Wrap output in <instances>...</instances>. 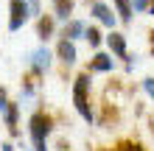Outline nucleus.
<instances>
[{
	"instance_id": "obj_15",
	"label": "nucleus",
	"mask_w": 154,
	"mask_h": 151,
	"mask_svg": "<svg viewBox=\"0 0 154 151\" xmlns=\"http://www.w3.org/2000/svg\"><path fill=\"white\" fill-rule=\"evenodd\" d=\"M34 78H37V76H28V78H25V84H23V95H25V98H31V95L34 92H37V81H34Z\"/></svg>"
},
{
	"instance_id": "obj_8",
	"label": "nucleus",
	"mask_w": 154,
	"mask_h": 151,
	"mask_svg": "<svg viewBox=\"0 0 154 151\" xmlns=\"http://www.w3.org/2000/svg\"><path fill=\"white\" fill-rule=\"evenodd\" d=\"M112 67H115V59L109 56V53H95L87 73H112Z\"/></svg>"
},
{
	"instance_id": "obj_21",
	"label": "nucleus",
	"mask_w": 154,
	"mask_h": 151,
	"mask_svg": "<svg viewBox=\"0 0 154 151\" xmlns=\"http://www.w3.org/2000/svg\"><path fill=\"white\" fill-rule=\"evenodd\" d=\"M151 50H154V31H151Z\"/></svg>"
},
{
	"instance_id": "obj_13",
	"label": "nucleus",
	"mask_w": 154,
	"mask_h": 151,
	"mask_svg": "<svg viewBox=\"0 0 154 151\" xmlns=\"http://www.w3.org/2000/svg\"><path fill=\"white\" fill-rule=\"evenodd\" d=\"M115 3V17H121V23H132V3L129 0H112Z\"/></svg>"
},
{
	"instance_id": "obj_12",
	"label": "nucleus",
	"mask_w": 154,
	"mask_h": 151,
	"mask_svg": "<svg viewBox=\"0 0 154 151\" xmlns=\"http://www.w3.org/2000/svg\"><path fill=\"white\" fill-rule=\"evenodd\" d=\"M73 0H53V20H70V14H73Z\"/></svg>"
},
{
	"instance_id": "obj_20",
	"label": "nucleus",
	"mask_w": 154,
	"mask_h": 151,
	"mask_svg": "<svg viewBox=\"0 0 154 151\" xmlns=\"http://www.w3.org/2000/svg\"><path fill=\"white\" fill-rule=\"evenodd\" d=\"M0 151H17V148H14L11 143H3V146H0Z\"/></svg>"
},
{
	"instance_id": "obj_4",
	"label": "nucleus",
	"mask_w": 154,
	"mask_h": 151,
	"mask_svg": "<svg viewBox=\"0 0 154 151\" xmlns=\"http://www.w3.org/2000/svg\"><path fill=\"white\" fill-rule=\"evenodd\" d=\"M106 45H109V50L115 53L118 59H123V62H126V70H132V67H134V65H132V56H129V50H126V37H123V34L112 31L109 37H106Z\"/></svg>"
},
{
	"instance_id": "obj_14",
	"label": "nucleus",
	"mask_w": 154,
	"mask_h": 151,
	"mask_svg": "<svg viewBox=\"0 0 154 151\" xmlns=\"http://www.w3.org/2000/svg\"><path fill=\"white\" fill-rule=\"evenodd\" d=\"M84 39L90 42V48H101V42H104L101 31H98L95 25H90V28H84Z\"/></svg>"
},
{
	"instance_id": "obj_10",
	"label": "nucleus",
	"mask_w": 154,
	"mask_h": 151,
	"mask_svg": "<svg viewBox=\"0 0 154 151\" xmlns=\"http://www.w3.org/2000/svg\"><path fill=\"white\" fill-rule=\"evenodd\" d=\"M53 31H56V20H53V14H39L37 17V37L39 39H51Z\"/></svg>"
},
{
	"instance_id": "obj_19",
	"label": "nucleus",
	"mask_w": 154,
	"mask_h": 151,
	"mask_svg": "<svg viewBox=\"0 0 154 151\" xmlns=\"http://www.w3.org/2000/svg\"><path fill=\"white\" fill-rule=\"evenodd\" d=\"M6 104H8V95H6V90H3V87H0V112L6 109Z\"/></svg>"
},
{
	"instance_id": "obj_17",
	"label": "nucleus",
	"mask_w": 154,
	"mask_h": 151,
	"mask_svg": "<svg viewBox=\"0 0 154 151\" xmlns=\"http://www.w3.org/2000/svg\"><path fill=\"white\" fill-rule=\"evenodd\" d=\"M129 3H132V11H149V6L154 0H129Z\"/></svg>"
},
{
	"instance_id": "obj_2",
	"label": "nucleus",
	"mask_w": 154,
	"mask_h": 151,
	"mask_svg": "<svg viewBox=\"0 0 154 151\" xmlns=\"http://www.w3.org/2000/svg\"><path fill=\"white\" fill-rule=\"evenodd\" d=\"M73 104H76V112L87 123L95 120L93 106H90V73H79L76 76V81H73Z\"/></svg>"
},
{
	"instance_id": "obj_9",
	"label": "nucleus",
	"mask_w": 154,
	"mask_h": 151,
	"mask_svg": "<svg viewBox=\"0 0 154 151\" xmlns=\"http://www.w3.org/2000/svg\"><path fill=\"white\" fill-rule=\"evenodd\" d=\"M84 28H87V25L81 23V20H73V17H70V20L65 23V28H62V39H67V42L76 45V39L84 37Z\"/></svg>"
},
{
	"instance_id": "obj_11",
	"label": "nucleus",
	"mask_w": 154,
	"mask_h": 151,
	"mask_svg": "<svg viewBox=\"0 0 154 151\" xmlns=\"http://www.w3.org/2000/svg\"><path fill=\"white\" fill-rule=\"evenodd\" d=\"M3 120H6V126H8V131H11L14 137L20 134V129H17V120H20V106H17V104H11V101L6 104V109H3Z\"/></svg>"
},
{
	"instance_id": "obj_6",
	"label": "nucleus",
	"mask_w": 154,
	"mask_h": 151,
	"mask_svg": "<svg viewBox=\"0 0 154 151\" xmlns=\"http://www.w3.org/2000/svg\"><path fill=\"white\" fill-rule=\"evenodd\" d=\"M28 65H31V73H34V76L48 73V70H51V50H48V48H37V50L28 56Z\"/></svg>"
},
{
	"instance_id": "obj_5",
	"label": "nucleus",
	"mask_w": 154,
	"mask_h": 151,
	"mask_svg": "<svg viewBox=\"0 0 154 151\" xmlns=\"http://www.w3.org/2000/svg\"><path fill=\"white\" fill-rule=\"evenodd\" d=\"M90 14H93L101 25H106V28H115V23H118L115 11L104 3V0H93V6H90Z\"/></svg>"
},
{
	"instance_id": "obj_7",
	"label": "nucleus",
	"mask_w": 154,
	"mask_h": 151,
	"mask_svg": "<svg viewBox=\"0 0 154 151\" xmlns=\"http://www.w3.org/2000/svg\"><path fill=\"white\" fill-rule=\"evenodd\" d=\"M56 56H59V62L62 65H76L79 62V50H76V45L73 42H67V39H59V45H56Z\"/></svg>"
},
{
	"instance_id": "obj_18",
	"label": "nucleus",
	"mask_w": 154,
	"mask_h": 151,
	"mask_svg": "<svg viewBox=\"0 0 154 151\" xmlns=\"http://www.w3.org/2000/svg\"><path fill=\"white\" fill-rule=\"evenodd\" d=\"M143 90H146L151 98H154V78H143Z\"/></svg>"
},
{
	"instance_id": "obj_1",
	"label": "nucleus",
	"mask_w": 154,
	"mask_h": 151,
	"mask_svg": "<svg viewBox=\"0 0 154 151\" xmlns=\"http://www.w3.org/2000/svg\"><path fill=\"white\" fill-rule=\"evenodd\" d=\"M51 131H53V120H51V115H45V112H34L31 118H28V137H31V143H34V151H48L45 140L51 137Z\"/></svg>"
},
{
	"instance_id": "obj_3",
	"label": "nucleus",
	"mask_w": 154,
	"mask_h": 151,
	"mask_svg": "<svg viewBox=\"0 0 154 151\" xmlns=\"http://www.w3.org/2000/svg\"><path fill=\"white\" fill-rule=\"evenodd\" d=\"M25 23H28L25 0H8V31H20Z\"/></svg>"
},
{
	"instance_id": "obj_16",
	"label": "nucleus",
	"mask_w": 154,
	"mask_h": 151,
	"mask_svg": "<svg viewBox=\"0 0 154 151\" xmlns=\"http://www.w3.org/2000/svg\"><path fill=\"white\" fill-rule=\"evenodd\" d=\"M25 8H28V20L31 17H39V0H25Z\"/></svg>"
}]
</instances>
